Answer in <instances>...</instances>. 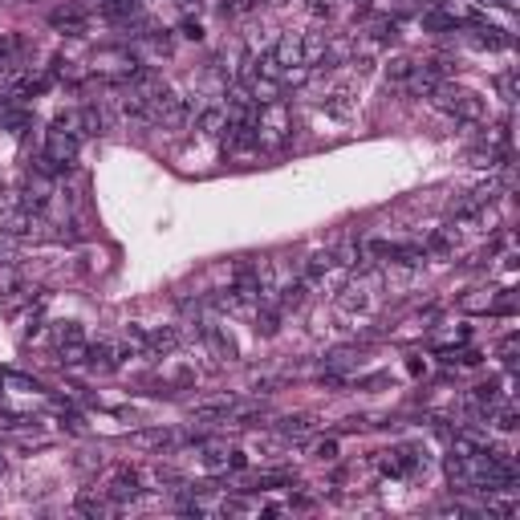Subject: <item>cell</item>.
I'll use <instances>...</instances> for the list:
<instances>
[{"mask_svg":"<svg viewBox=\"0 0 520 520\" xmlns=\"http://www.w3.org/2000/svg\"><path fill=\"white\" fill-rule=\"evenodd\" d=\"M366 305H370V293H366L362 284H350V289L337 297V309H342V313H358V309H366Z\"/></svg>","mask_w":520,"mask_h":520,"instance_id":"obj_8","label":"cell"},{"mask_svg":"<svg viewBox=\"0 0 520 520\" xmlns=\"http://www.w3.org/2000/svg\"><path fill=\"white\" fill-rule=\"evenodd\" d=\"M199 33H204V29H199L195 21H188V24H183V37H195V41H199Z\"/></svg>","mask_w":520,"mask_h":520,"instance_id":"obj_21","label":"cell"},{"mask_svg":"<svg viewBox=\"0 0 520 520\" xmlns=\"http://www.w3.org/2000/svg\"><path fill=\"white\" fill-rule=\"evenodd\" d=\"M49 24L53 29H61V33H86V24H90V13L86 8H57L53 17H49Z\"/></svg>","mask_w":520,"mask_h":520,"instance_id":"obj_3","label":"cell"},{"mask_svg":"<svg viewBox=\"0 0 520 520\" xmlns=\"http://www.w3.org/2000/svg\"><path fill=\"white\" fill-rule=\"evenodd\" d=\"M374 37H378V41H395V37H399V24L395 21H374Z\"/></svg>","mask_w":520,"mask_h":520,"instance_id":"obj_19","label":"cell"},{"mask_svg":"<svg viewBox=\"0 0 520 520\" xmlns=\"http://www.w3.org/2000/svg\"><path fill=\"white\" fill-rule=\"evenodd\" d=\"M224 122H228V110H224V102H215V106H204V114H199V126L215 135V130H224Z\"/></svg>","mask_w":520,"mask_h":520,"instance_id":"obj_10","label":"cell"},{"mask_svg":"<svg viewBox=\"0 0 520 520\" xmlns=\"http://www.w3.org/2000/svg\"><path fill=\"white\" fill-rule=\"evenodd\" d=\"M204 468H212V472H228V448H220V443H204Z\"/></svg>","mask_w":520,"mask_h":520,"instance_id":"obj_12","label":"cell"},{"mask_svg":"<svg viewBox=\"0 0 520 520\" xmlns=\"http://www.w3.org/2000/svg\"><path fill=\"white\" fill-rule=\"evenodd\" d=\"M431 98H435V106H439V110H448L451 118H459V122H484V102H480L475 94H468V90L435 86V90H431Z\"/></svg>","mask_w":520,"mask_h":520,"instance_id":"obj_1","label":"cell"},{"mask_svg":"<svg viewBox=\"0 0 520 520\" xmlns=\"http://www.w3.org/2000/svg\"><path fill=\"white\" fill-rule=\"evenodd\" d=\"M224 146L232 155H248L260 146V122H248V118H228L224 122Z\"/></svg>","mask_w":520,"mask_h":520,"instance_id":"obj_2","label":"cell"},{"mask_svg":"<svg viewBox=\"0 0 520 520\" xmlns=\"http://www.w3.org/2000/svg\"><path fill=\"white\" fill-rule=\"evenodd\" d=\"M496 427H500V431H517V411H512L508 402L496 411Z\"/></svg>","mask_w":520,"mask_h":520,"instance_id":"obj_18","label":"cell"},{"mask_svg":"<svg viewBox=\"0 0 520 520\" xmlns=\"http://www.w3.org/2000/svg\"><path fill=\"white\" fill-rule=\"evenodd\" d=\"M77 512H86V517H106L110 504H106V500H94V496H82L77 500Z\"/></svg>","mask_w":520,"mask_h":520,"instance_id":"obj_16","label":"cell"},{"mask_svg":"<svg viewBox=\"0 0 520 520\" xmlns=\"http://www.w3.org/2000/svg\"><path fill=\"white\" fill-rule=\"evenodd\" d=\"M195 419H199V423H212V419H232V402H204V406H195Z\"/></svg>","mask_w":520,"mask_h":520,"instance_id":"obj_11","label":"cell"},{"mask_svg":"<svg viewBox=\"0 0 520 520\" xmlns=\"http://www.w3.org/2000/svg\"><path fill=\"white\" fill-rule=\"evenodd\" d=\"M350 110H354L350 90H333V94L326 98V114H333V118H350Z\"/></svg>","mask_w":520,"mask_h":520,"instance_id":"obj_9","label":"cell"},{"mask_svg":"<svg viewBox=\"0 0 520 520\" xmlns=\"http://www.w3.org/2000/svg\"><path fill=\"white\" fill-rule=\"evenodd\" d=\"M313 455H317V459H333V455H337V443H333V439H321V443H313Z\"/></svg>","mask_w":520,"mask_h":520,"instance_id":"obj_20","label":"cell"},{"mask_svg":"<svg viewBox=\"0 0 520 520\" xmlns=\"http://www.w3.org/2000/svg\"><path fill=\"white\" fill-rule=\"evenodd\" d=\"M451 248H455V244H451V236H448V232H435V236H431V240L423 244V252H435V257H448Z\"/></svg>","mask_w":520,"mask_h":520,"instance_id":"obj_15","label":"cell"},{"mask_svg":"<svg viewBox=\"0 0 520 520\" xmlns=\"http://www.w3.org/2000/svg\"><path fill=\"white\" fill-rule=\"evenodd\" d=\"M386 77H390L395 86H406V90H411V86L419 82V61H411V57H395V61L386 66Z\"/></svg>","mask_w":520,"mask_h":520,"instance_id":"obj_4","label":"cell"},{"mask_svg":"<svg viewBox=\"0 0 520 520\" xmlns=\"http://www.w3.org/2000/svg\"><path fill=\"white\" fill-rule=\"evenodd\" d=\"M110 496L114 500H135L139 496V472H130V468L114 472V480H110Z\"/></svg>","mask_w":520,"mask_h":520,"instance_id":"obj_5","label":"cell"},{"mask_svg":"<svg viewBox=\"0 0 520 520\" xmlns=\"http://www.w3.org/2000/svg\"><path fill=\"white\" fill-rule=\"evenodd\" d=\"M333 268H337V260H333V252H313V257L305 260V284L321 281V277H330Z\"/></svg>","mask_w":520,"mask_h":520,"instance_id":"obj_6","label":"cell"},{"mask_svg":"<svg viewBox=\"0 0 520 520\" xmlns=\"http://www.w3.org/2000/svg\"><path fill=\"white\" fill-rule=\"evenodd\" d=\"M179 346V330H155V333H146V350L151 354H171Z\"/></svg>","mask_w":520,"mask_h":520,"instance_id":"obj_7","label":"cell"},{"mask_svg":"<svg viewBox=\"0 0 520 520\" xmlns=\"http://www.w3.org/2000/svg\"><path fill=\"white\" fill-rule=\"evenodd\" d=\"M277 431H281L284 439H305L309 431H313V423H309V419H301V415H297V419H281V427H277Z\"/></svg>","mask_w":520,"mask_h":520,"instance_id":"obj_13","label":"cell"},{"mask_svg":"<svg viewBox=\"0 0 520 520\" xmlns=\"http://www.w3.org/2000/svg\"><path fill=\"white\" fill-rule=\"evenodd\" d=\"M423 24H427V29H455V17L439 13V8H431V13L423 17Z\"/></svg>","mask_w":520,"mask_h":520,"instance_id":"obj_17","label":"cell"},{"mask_svg":"<svg viewBox=\"0 0 520 520\" xmlns=\"http://www.w3.org/2000/svg\"><path fill=\"white\" fill-rule=\"evenodd\" d=\"M475 33H480L475 41H480V45H488V49H504V45H508V37H504L500 29H492V24H480Z\"/></svg>","mask_w":520,"mask_h":520,"instance_id":"obj_14","label":"cell"}]
</instances>
